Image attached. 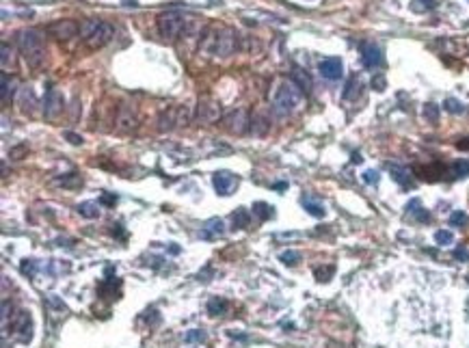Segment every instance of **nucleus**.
<instances>
[{
    "label": "nucleus",
    "instance_id": "obj_1",
    "mask_svg": "<svg viewBox=\"0 0 469 348\" xmlns=\"http://www.w3.org/2000/svg\"><path fill=\"white\" fill-rule=\"evenodd\" d=\"M18 43H20V52H22V57L26 58V63H29L30 67H39V65L43 63V58H46L41 32L35 30V29L22 30L20 37H18Z\"/></svg>",
    "mask_w": 469,
    "mask_h": 348
},
{
    "label": "nucleus",
    "instance_id": "obj_2",
    "mask_svg": "<svg viewBox=\"0 0 469 348\" xmlns=\"http://www.w3.org/2000/svg\"><path fill=\"white\" fill-rule=\"evenodd\" d=\"M113 26L108 22L102 20H85L80 24V37L91 50H97V48L106 46L108 41L113 39Z\"/></svg>",
    "mask_w": 469,
    "mask_h": 348
},
{
    "label": "nucleus",
    "instance_id": "obj_3",
    "mask_svg": "<svg viewBox=\"0 0 469 348\" xmlns=\"http://www.w3.org/2000/svg\"><path fill=\"white\" fill-rule=\"evenodd\" d=\"M301 100H303V91L301 87L296 83H283L279 89H277V95H275V111L279 113V115H288V113L296 111L298 106H301Z\"/></svg>",
    "mask_w": 469,
    "mask_h": 348
},
{
    "label": "nucleus",
    "instance_id": "obj_4",
    "mask_svg": "<svg viewBox=\"0 0 469 348\" xmlns=\"http://www.w3.org/2000/svg\"><path fill=\"white\" fill-rule=\"evenodd\" d=\"M184 24H186L184 13L177 9H169L165 13L158 15V30H160V35L165 37V39H176V37H179Z\"/></svg>",
    "mask_w": 469,
    "mask_h": 348
},
{
    "label": "nucleus",
    "instance_id": "obj_5",
    "mask_svg": "<svg viewBox=\"0 0 469 348\" xmlns=\"http://www.w3.org/2000/svg\"><path fill=\"white\" fill-rule=\"evenodd\" d=\"M13 331L18 342H22V344H29L32 340V320L29 312H18V316L13 320Z\"/></svg>",
    "mask_w": 469,
    "mask_h": 348
},
{
    "label": "nucleus",
    "instance_id": "obj_6",
    "mask_svg": "<svg viewBox=\"0 0 469 348\" xmlns=\"http://www.w3.org/2000/svg\"><path fill=\"white\" fill-rule=\"evenodd\" d=\"M186 108H182V106H177V108H169V111H165L160 115V119H158V123H160V130H171V128H176V126H182V123H186Z\"/></svg>",
    "mask_w": 469,
    "mask_h": 348
},
{
    "label": "nucleus",
    "instance_id": "obj_7",
    "mask_svg": "<svg viewBox=\"0 0 469 348\" xmlns=\"http://www.w3.org/2000/svg\"><path fill=\"white\" fill-rule=\"evenodd\" d=\"M43 113L48 119H57L63 113V95L57 89H48L46 91V100H43Z\"/></svg>",
    "mask_w": 469,
    "mask_h": 348
},
{
    "label": "nucleus",
    "instance_id": "obj_8",
    "mask_svg": "<svg viewBox=\"0 0 469 348\" xmlns=\"http://www.w3.org/2000/svg\"><path fill=\"white\" fill-rule=\"evenodd\" d=\"M361 61L368 69H376L383 65V50L376 43H363L361 46Z\"/></svg>",
    "mask_w": 469,
    "mask_h": 348
},
{
    "label": "nucleus",
    "instance_id": "obj_9",
    "mask_svg": "<svg viewBox=\"0 0 469 348\" xmlns=\"http://www.w3.org/2000/svg\"><path fill=\"white\" fill-rule=\"evenodd\" d=\"M320 74H322V78L326 80H340L342 74H344V65L337 57H329V58H322L318 65Z\"/></svg>",
    "mask_w": 469,
    "mask_h": 348
},
{
    "label": "nucleus",
    "instance_id": "obj_10",
    "mask_svg": "<svg viewBox=\"0 0 469 348\" xmlns=\"http://www.w3.org/2000/svg\"><path fill=\"white\" fill-rule=\"evenodd\" d=\"M212 184H214L216 193L223 195V197H227V195H232V190L238 184V179L234 177L230 171H216L214 175H212Z\"/></svg>",
    "mask_w": 469,
    "mask_h": 348
},
{
    "label": "nucleus",
    "instance_id": "obj_11",
    "mask_svg": "<svg viewBox=\"0 0 469 348\" xmlns=\"http://www.w3.org/2000/svg\"><path fill=\"white\" fill-rule=\"evenodd\" d=\"M136 121H139V117H136V111L132 106H128V104L119 106V113H117V130L119 132H130L132 128H136Z\"/></svg>",
    "mask_w": 469,
    "mask_h": 348
},
{
    "label": "nucleus",
    "instance_id": "obj_12",
    "mask_svg": "<svg viewBox=\"0 0 469 348\" xmlns=\"http://www.w3.org/2000/svg\"><path fill=\"white\" fill-rule=\"evenodd\" d=\"M50 32L57 39H72L80 32V26L74 20H59L57 24L50 26Z\"/></svg>",
    "mask_w": 469,
    "mask_h": 348
},
{
    "label": "nucleus",
    "instance_id": "obj_13",
    "mask_svg": "<svg viewBox=\"0 0 469 348\" xmlns=\"http://www.w3.org/2000/svg\"><path fill=\"white\" fill-rule=\"evenodd\" d=\"M223 123H225V128L230 130L232 134H242V132H247L249 119L244 115V111H236V113H230V115L223 119Z\"/></svg>",
    "mask_w": 469,
    "mask_h": 348
},
{
    "label": "nucleus",
    "instance_id": "obj_14",
    "mask_svg": "<svg viewBox=\"0 0 469 348\" xmlns=\"http://www.w3.org/2000/svg\"><path fill=\"white\" fill-rule=\"evenodd\" d=\"M221 115V106L216 104L214 100H210V97H204V100L199 102V111H197V117L201 121H216Z\"/></svg>",
    "mask_w": 469,
    "mask_h": 348
},
{
    "label": "nucleus",
    "instance_id": "obj_15",
    "mask_svg": "<svg viewBox=\"0 0 469 348\" xmlns=\"http://www.w3.org/2000/svg\"><path fill=\"white\" fill-rule=\"evenodd\" d=\"M223 221L221 219H210V221H205V225L201 227V232H199V236L204 238V240H212V238H219L223 236Z\"/></svg>",
    "mask_w": 469,
    "mask_h": 348
},
{
    "label": "nucleus",
    "instance_id": "obj_16",
    "mask_svg": "<svg viewBox=\"0 0 469 348\" xmlns=\"http://www.w3.org/2000/svg\"><path fill=\"white\" fill-rule=\"evenodd\" d=\"M301 203H303V208L307 210V214L316 216V219H322V216L326 214V210H324L322 201H318V199L309 197V195H305V197H301Z\"/></svg>",
    "mask_w": 469,
    "mask_h": 348
},
{
    "label": "nucleus",
    "instance_id": "obj_17",
    "mask_svg": "<svg viewBox=\"0 0 469 348\" xmlns=\"http://www.w3.org/2000/svg\"><path fill=\"white\" fill-rule=\"evenodd\" d=\"M389 173H391V177H394L402 188H409V186L413 184V182H411V171L405 169V167H400V165H389Z\"/></svg>",
    "mask_w": 469,
    "mask_h": 348
},
{
    "label": "nucleus",
    "instance_id": "obj_18",
    "mask_svg": "<svg viewBox=\"0 0 469 348\" xmlns=\"http://www.w3.org/2000/svg\"><path fill=\"white\" fill-rule=\"evenodd\" d=\"M76 212H78L80 216H85V219H97V216H100V203H95V201H85V203L76 205Z\"/></svg>",
    "mask_w": 469,
    "mask_h": 348
},
{
    "label": "nucleus",
    "instance_id": "obj_19",
    "mask_svg": "<svg viewBox=\"0 0 469 348\" xmlns=\"http://www.w3.org/2000/svg\"><path fill=\"white\" fill-rule=\"evenodd\" d=\"M407 212L413 216V219H417V221H422V223H428V221H430V214H428V212L422 208V203H419V199L409 201V203H407Z\"/></svg>",
    "mask_w": 469,
    "mask_h": 348
},
{
    "label": "nucleus",
    "instance_id": "obj_20",
    "mask_svg": "<svg viewBox=\"0 0 469 348\" xmlns=\"http://www.w3.org/2000/svg\"><path fill=\"white\" fill-rule=\"evenodd\" d=\"M232 223H234V230H247L251 223V212L244 208H238L232 214Z\"/></svg>",
    "mask_w": 469,
    "mask_h": 348
},
{
    "label": "nucleus",
    "instance_id": "obj_21",
    "mask_svg": "<svg viewBox=\"0 0 469 348\" xmlns=\"http://www.w3.org/2000/svg\"><path fill=\"white\" fill-rule=\"evenodd\" d=\"M359 91H361V83H359V78L352 74L344 87V100H357Z\"/></svg>",
    "mask_w": 469,
    "mask_h": 348
},
{
    "label": "nucleus",
    "instance_id": "obj_22",
    "mask_svg": "<svg viewBox=\"0 0 469 348\" xmlns=\"http://www.w3.org/2000/svg\"><path fill=\"white\" fill-rule=\"evenodd\" d=\"M253 214L258 216L260 221H266V219H272L275 216V208L272 205H268V203H264V201H258V203H253Z\"/></svg>",
    "mask_w": 469,
    "mask_h": 348
},
{
    "label": "nucleus",
    "instance_id": "obj_23",
    "mask_svg": "<svg viewBox=\"0 0 469 348\" xmlns=\"http://www.w3.org/2000/svg\"><path fill=\"white\" fill-rule=\"evenodd\" d=\"M292 83H296L298 87H301V91H312V78H309L307 74H303L301 69H294L292 72Z\"/></svg>",
    "mask_w": 469,
    "mask_h": 348
},
{
    "label": "nucleus",
    "instance_id": "obj_24",
    "mask_svg": "<svg viewBox=\"0 0 469 348\" xmlns=\"http://www.w3.org/2000/svg\"><path fill=\"white\" fill-rule=\"evenodd\" d=\"M225 309H227V301H225V298L214 296V298H210V301H208V312L212 314V316H219V314H223Z\"/></svg>",
    "mask_w": 469,
    "mask_h": 348
},
{
    "label": "nucleus",
    "instance_id": "obj_25",
    "mask_svg": "<svg viewBox=\"0 0 469 348\" xmlns=\"http://www.w3.org/2000/svg\"><path fill=\"white\" fill-rule=\"evenodd\" d=\"M450 225L452 227H465V225H469V216L463 210L452 212V214H450Z\"/></svg>",
    "mask_w": 469,
    "mask_h": 348
},
{
    "label": "nucleus",
    "instance_id": "obj_26",
    "mask_svg": "<svg viewBox=\"0 0 469 348\" xmlns=\"http://www.w3.org/2000/svg\"><path fill=\"white\" fill-rule=\"evenodd\" d=\"M435 242L441 244V247H445V244H452L454 242V233L448 232V230H439L435 233Z\"/></svg>",
    "mask_w": 469,
    "mask_h": 348
},
{
    "label": "nucleus",
    "instance_id": "obj_27",
    "mask_svg": "<svg viewBox=\"0 0 469 348\" xmlns=\"http://www.w3.org/2000/svg\"><path fill=\"white\" fill-rule=\"evenodd\" d=\"M443 108L448 113H454V115H461V113L465 111V106H463L459 100H454V97H448V100L443 102Z\"/></svg>",
    "mask_w": 469,
    "mask_h": 348
},
{
    "label": "nucleus",
    "instance_id": "obj_28",
    "mask_svg": "<svg viewBox=\"0 0 469 348\" xmlns=\"http://www.w3.org/2000/svg\"><path fill=\"white\" fill-rule=\"evenodd\" d=\"M424 117H426L428 121L437 123V121H439V106L433 104V102H428V104L424 106Z\"/></svg>",
    "mask_w": 469,
    "mask_h": 348
},
{
    "label": "nucleus",
    "instance_id": "obj_29",
    "mask_svg": "<svg viewBox=\"0 0 469 348\" xmlns=\"http://www.w3.org/2000/svg\"><path fill=\"white\" fill-rule=\"evenodd\" d=\"M184 342L186 344H201V342H205V333L204 331H199V329H193V331H188L186 335H184Z\"/></svg>",
    "mask_w": 469,
    "mask_h": 348
},
{
    "label": "nucleus",
    "instance_id": "obj_30",
    "mask_svg": "<svg viewBox=\"0 0 469 348\" xmlns=\"http://www.w3.org/2000/svg\"><path fill=\"white\" fill-rule=\"evenodd\" d=\"M452 171H454L456 177H467L469 175V160H459L452 165Z\"/></svg>",
    "mask_w": 469,
    "mask_h": 348
},
{
    "label": "nucleus",
    "instance_id": "obj_31",
    "mask_svg": "<svg viewBox=\"0 0 469 348\" xmlns=\"http://www.w3.org/2000/svg\"><path fill=\"white\" fill-rule=\"evenodd\" d=\"M251 130H253L255 134H264L266 130H268V123H266V119L258 115V117H253V121H251Z\"/></svg>",
    "mask_w": 469,
    "mask_h": 348
},
{
    "label": "nucleus",
    "instance_id": "obj_32",
    "mask_svg": "<svg viewBox=\"0 0 469 348\" xmlns=\"http://www.w3.org/2000/svg\"><path fill=\"white\" fill-rule=\"evenodd\" d=\"M22 275H26V277H35L37 273V260H22Z\"/></svg>",
    "mask_w": 469,
    "mask_h": 348
},
{
    "label": "nucleus",
    "instance_id": "obj_33",
    "mask_svg": "<svg viewBox=\"0 0 469 348\" xmlns=\"http://www.w3.org/2000/svg\"><path fill=\"white\" fill-rule=\"evenodd\" d=\"M279 260H281V262L286 264V266H294V264L298 262V260H301V253H298V251H283Z\"/></svg>",
    "mask_w": 469,
    "mask_h": 348
},
{
    "label": "nucleus",
    "instance_id": "obj_34",
    "mask_svg": "<svg viewBox=\"0 0 469 348\" xmlns=\"http://www.w3.org/2000/svg\"><path fill=\"white\" fill-rule=\"evenodd\" d=\"M335 273V266H326V268H316V279L318 281H329Z\"/></svg>",
    "mask_w": 469,
    "mask_h": 348
},
{
    "label": "nucleus",
    "instance_id": "obj_35",
    "mask_svg": "<svg viewBox=\"0 0 469 348\" xmlns=\"http://www.w3.org/2000/svg\"><path fill=\"white\" fill-rule=\"evenodd\" d=\"M61 184L63 186H80L83 179H80V175H76V173H69L67 177H61Z\"/></svg>",
    "mask_w": 469,
    "mask_h": 348
},
{
    "label": "nucleus",
    "instance_id": "obj_36",
    "mask_svg": "<svg viewBox=\"0 0 469 348\" xmlns=\"http://www.w3.org/2000/svg\"><path fill=\"white\" fill-rule=\"evenodd\" d=\"M9 63L13 65V52L9 50L7 43H2V67H9Z\"/></svg>",
    "mask_w": 469,
    "mask_h": 348
},
{
    "label": "nucleus",
    "instance_id": "obj_37",
    "mask_svg": "<svg viewBox=\"0 0 469 348\" xmlns=\"http://www.w3.org/2000/svg\"><path fill=\"white\" fill-rule=\"evenodd\" d=\"M15 83H11L9 85V76L7 74H2V102H7L9 100V91H13L11 87H13Z\"/></svg>",
    "mask_w": 469,
    "mask_h": 348
},
{
    "label": "nucleus",
    "instance_id": "obj_38",
    "mask_svg": "<svg viewBox=\"0 0 469 348\" xmlns=\"http://www.w3.org/2000/svg\"><path fill=\"white\" fill-rule=\"evenodd\" d=\"M379 179H381V175H379L376 171H372V169L363 173V182H365V184H379Z\"/></svg>",
    "mask_w": 469,
    "mask_h": 348
},
{
    "label": "nucleus",
    "instance_id": "obj_39",
    "mask_svg": "<svg viewBox=\"0 0 469 348\" xmlns=\"http://www.w3.org/2000/svg\"><path fill=\"white\" fill-rule=\"evenodd\" d=\"M417 2H422L419 7L415 9V11H428V9H435V0H413V4H417Z\"/></svg>",
    "mask_w": 469,
    "mask_h": 348
},
{
    "label": "nucleus",
    "instance_id": "obj_40",
    "mask_svg": "<svg viewBox=\"0 0 469 348\" xmlns=\"http://www.w3.org/2000/svg\"><path fill=\"white\" fill-rule=\"evenodd\" d=\"M100 203L102 205H115L117 203V195H108V193H104L100 197Z\"/></svg>",
    "mask_w": 469,
    "mask_h": 348
},
{
    "label": "nucleus",
    "instance_id": "obj_41",
    "mask_svg": "<svg viewBox=\"0 0 469 348\" xmlns=\"http://www.w3.org/2000/svg\"><path fill=\"white\" fill-rule=\"evenodd\" d=\"M372 87L376 91H385V76H374V78H372Z\"/></svg>",
    "mask_w": 469,
    "mask_h": 348
},
{
    "label": "nucleus",
    "instance_id": "obj_42",
    "mask_svg": "<svg viewBox=\"0 0 469 348\" xmlns=\"http://www.w3.org/2000/svg\"><path fill=\"white\" fill-rule=\"evenodd\" d=\"M65 139H69L72 145H83V137H78V134H74V132H65Z\"/></svg>",
    "mask_w": 469,
    "mask_h": 348
},
{
    "label": "nucleus",
    "instance_id": "obj_43",
    "mask_svg": "<svg viewBox=\"0 0 469 348\" xmlns=\"http://www.w3.org/2000/svg\"><path fill=\"white\" fill-rule=\"evenodd\" d=\"M454 258L456 260H463V262H465V260H469V251H467V249H456V251H454Z\"/></svg>",
    "mask_w": 469,
    "mask_h": 348
},
{
    "label": "nucleus",
    "instance_id": "obj_44",
    "mask_svg": "<svg viewBox=\"0 0 469 348\" xmlns=\"http://www.w3.org/2000/svg\"><path fill=\"white\" fill-rule=\"evenodd\" d=\"M24 151H26V147H15V149H11V158H15V160H20V156L22 154H24Z\"/></svg>",
    "mask_w": 469,
    "mask_h": 348
},
{
    "label": "nucleus",
    "instance_id": "obj_45",
    "mask_svg": "<svg viewBox=\"0 0 469 348\" xmlns=\"http://www.w3.org/2000/svg\"><path fill=\"white\" fill-rule=\"evenodd\" d=\"M123 7H139L136 0H123Z\"/></svg>",
    "mask_w": 469,
    "mask_h": 348
},
{
    "label": "nucleus",
    "instance_id": "obj_46",
    "mask_svg": "<svg viewBox=\"0 0 469 348\" xmlns=\"http://www.w3.org/2000/svg\"><path fill=\"white\" fill-rule=\"evenodd\" d=\"M272 188H277V190H283V188H288V184H286V182H277V184H275V186H272Z\"/></svg>",
    "mask_w": 469,
    "mask_h": 348
},
{
    "label": "nucleus",
    "instance_id": "obj_47",
    "mask_svg": "<svg viewBox=\"0 0 469 348\" xmlns=\"http://www.w3.org/2000/svg\"><path fill=\"white\" fill-rule=\"evenodd\" d=\"M459 149H469V139H467V143H459Z\"/></svg>",
    "mask_w": 469,
    "mask_h": 348
},
{
    "label": "nucleus",
    "instance_id": "obj_48",
    "mask_svg": "<svg viewBox=\"0 0 469 348\" xmlns=\"http://www.w3.org/2000/svg\"><path fill=\"white\" fill-rule=\"evenodd\" d=\"M363 158H361V156H359V154H352V162H361Z\"/></svg>",
    "mask_w": 469,
    "mask_h": 348
}]
</instances>
